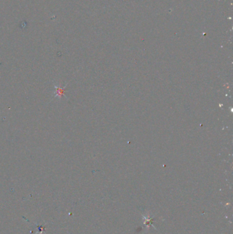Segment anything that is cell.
<instances>
[{
	"mask_svg": "<svg viewBox=\"0 0 233 234\" xmlns=\"http://www.w3.org/2000/svg\"><path fill=\"white\" fill-rule=\"evenodd\" d=\"M55 89H56V92H55V97H61L62 95H64V88H57V87H55Z\"/></svg>",
	"mask_w": 233,
	"mask_h": 234,
	"instance_id": "obj_1",
	"label": "cell"
}]
</instances>
